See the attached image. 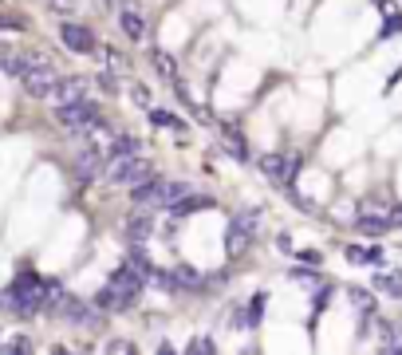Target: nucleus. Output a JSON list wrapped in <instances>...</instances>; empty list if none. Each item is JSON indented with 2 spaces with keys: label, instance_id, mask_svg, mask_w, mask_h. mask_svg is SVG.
Returning <instances> with one entry per match:
<instances>
[{
  "label": "nucleus",
  "instance_id": "20e7f679",
  "mask_svg": "<svg viewBox=\"0 0 402 355\" xmlns=\"http://www.w3.org/2000/svg\"><path fill=\"white\" fill-rule=\"evenodd\" d=\"M56 123L67 126V131H87V126L103 123V110H99L95 99H72V103H56Z\"/></svg>",
  "mask_w": 402,
  "mask_h": 355
},
{
  "label": "nucleus",
  "instance_id": "f3484780",
  "mask_svg": "<svg viewBox=\"0 0 402 355\" xmlns=\"http://www.w3.org/2000/svg\"><path fill=\"white\" fill-rule=\"evenodd\" d=\"M225 150H229L237 162H249V142H244V138L233 131V126H225Z\"/></svg>",
  "mask_w": 402,
  "mask_h": 355
},
{
  "label": "nucleus",
  "instance_id": "b1692460",
  "mask_svg": "<svg viewBox=\"0 0 402 355\" xmlns=\"http://www.w3.org/2000/svg\"><path fill=\"white\" fill-rule=\"evenodd\" d=\"M28 20H20V16H4L0 13V32H24Z\"/></svg>",
  "mask_w": 402,
  "mask_h": 355
},
{
  "label": "nucleus",
  "instance_id": "7c9ffc66",
  "mask_svg": "<svg viewBox=\"0 0 402 355\" xmlns=\"http://www.w3.org/2000/svg\"><path fill=\"white\" fill-rule=\"evenodd\" d=\"M390 225H402V209H394V213H390Z\"/></svg>",
  "mask_w": 402,
  "mask_h": 355
},
{
  "label": "nucleus",
  "instance_id": "cd10ccee",
  "mask_svg": "<svg viewBox=\"0 0 402 355\" xmlns=\"http://www.w3.org/2000/svg\"><path fill=\"white\" fill-rule=\"evenodd\" d=\"M131 95H134V103H138V107H150V91L142 83H134L131 87Z\"/></svg>",
  "mask_w": 402,
  "mask_h": 355
},
{
  "label": "nucleus",
  "instance_id": "6ab92c4d",
  "mask_svg": "<svg viewBox=\"0 0 402 355\" xmlns=\"http://www.w3.org/2000/svg\"><path fill=\"white\" fill-rule=\"evenodd\" d=\"M378 331H383V352H402V336H399V328H394V324H387V320H383V324H378Z\"/></svg>",
  "mask_w": 402,
  "mask_h": 355
},
{
  "label": "nucleus",
  "instance_id": "9d476101",
  "mask_svg": "<svg viewBox=\"0 0 402 355\" xmlns=\"http://www.w3.org/2000/svg\"><path fill=\"white\" fill-rule=\"evenodd\" d=\"M150 233H154V217H150V209H142V213H134V217L126 221V237H131V245H142Z\"/></svg>",
  "mask_w": 402,
  "mask_h": 355
},
{
  "label": "nucleus",
  "instance_id": "f257e3e1",
  "mask_svg": "<svg viewBox=\"0 0 402 355\" xmlns=\"http://www.w3.org/2000/svg\"><path fill=\"white\" fill-rule=\"evenodd\" d=\"M182 194H190V182H174V178H146V182L131 185V197L138 209H170Z\"/></svg>",
  "mask_w": 402,
  "mask_h": 355
},
{
  "label": "nucleus",
  "instance_id": "c85d7f7f",
  "mask_svg": "<svg viewBox=\"0 0 402 355\" xmlns=\"http://www.w3.org/2000/svg\"><path fill=\"white\" fill-rule=\"evenodd\" d=\"M44 4H48V8H56V13H75V0H44Z\"/></svg>",
  "mask_w": 402,
  "mask_h": 355
},
{
  "label": "nucleus",
  "instance_id": "f03ea898",
  "mask_svg": "<svg viewBox=\"0 0 402 355\" xmlns=\"http://www.w3.org/2000/svg\"><path fill=\"white\" fill-rule=\"evenodd\" d=\"M20 83H24L28 95L51 99V91H56V83H60V72L51 67L48 56H40V51H24V72H20Z\"/></svg>",
  "mask_w": 402,
  "mask_h": 355
},
{
  "label": "nucleus",
  "instance_id": "393cba45",
  "mask_svg": "<svg viewBox=\"0 0 402 355\" xmlns=\"http://www.w3.org/2000/svg\"><path fill=\"white\" fill-rule=\"evenodd\" d=\"M107 51V67L110 72H122V67H126V56H119V48H103Z\"/></svg>",
  "mask_w": 402,
  "mask_h": 355
},
{
  "label": "nucleus",
  "instance_id": "bb28decb",
  "mask_svg": "<svg viewBox=\"0 0 402 355\" xmlns=\"http://www.w3.org/2000/svg\"><path fill=\"white\" fill-rule=\"evenodd\" d=\"M4 352H32V340H24V336H16V340L4 343Z\"/></svg>",
  "mask_w": 402,
  "mask_h": 355
},
{
  "label": "nucleus",
  "instance_id": "ddd939ff",
  "mask_svg": "<svg viewBox=\"0 0 402 355\" xmlns=\"http://www.w3.org/2000/svg\"><path fill=\"white\" fill-rule=\"evenodd\" d=\"M249 245H253V233H249L241 221L233 217V225H229V257H241Z\"/></svg>",
  "mask_w": 402,
  "mask_h": 355
},
{
  "label": "nucleus",
  "instance_id": "4468645a",
  "mask_svg": "<svg viewBox=\"0 0 402 355\" xmlns=\"http://www.w3.org/2000/svg\"><path fill=\"white\" fill-rule=\"evenodd\" d=\"M150 60H154V67H158L162 79H178V60H174L170 51L154 48V51H150Z\"/></svg>",
  "mask_w": 402,
  "mask_h": 355
},
{
  "label": "nucleus",
  "instance_id": "1a4fd4ad",
  "mask_svg": "<svg viewBox=\"0 0 402 355\" xmlns=\"http://www.w3.org/2000/svg\"><path fill=\"white\" fill-rule=\"evenodd\" d=\"M87 95V79H79V75H67V79H60L56 83V91H51V99L56 103H72V99H83Z\"/></svg>",
  "mask_w": 402,
  "mask_h": 355
},
{
  "label": "nucleus",
  "instance_id": "c756f323",
  "mask_svg": "<svg viewBox=\"0 0 402 355\" xmlns=\"http://www.w3.org/2000/svg\"><path fill=\"white\" fill-rule=\"evenodd\" d=\"M292 281L296 284H316V272H308L304 265H300V269H292Z\"/></svg>",
  "mask_w": 402,
  "mask_h": 355
},
{
  "label": "nucleus",
  "instance_id": "423d86ee",
  "mask_svg": "<svg viewBox=\"0 0 402 355\" xmlns=\"http://www.w3.org/2000/svg\"><path fill=\"white\" fill-rule=\"evenodd\" d=\"M60 40H63V48L75 51V56H91L95 51V32L87 24H75V20H63L60 24Z\"/></svg>",
  "mask_w": 402,
  "mask_h": 355
},
{
  "label": "nucleus",
  "instance_id": "f8f14e48",
  "mask_svg": "<svg viewBox=\"0 0 402 355\" xmlns=\"http://www.w3.org/2000/svg\"><path fill=\"white\" fill-rule=\"evenodd\" d=\"M146 119H150V126H166V131H178V135H185V123L178 119V115H170L166 107H146Z\"/></svg>",
  "mask_w": 402,
  "mask_h": 355
},
{
  "label": "nucleus",
  "instance_id": "a211bd4d",
  "mask_svg": "<svg viewBox=\"0 0 402 355\" xmlns=\"http://www.w3.org/2000/svg\"><path fill=\"white\" fill-rule=\"evenodd\" d=\"M390 229V217H359V233H367V237H383V233Z\"/></svg>",
  "mask_w": 402,
  "mask_h": 355
},
{
  "label": "nucleus",
  "instance_id": "6e6552de",
  "mask_svg": "<svg viewBox=\"0 0 402 355\" xmlns=\"http://www.w3.org/2000/svg\"><path fill=\"white\" fill-rule=\"evenodd\" d=\"M201 209H213V197H209V194H194V190H190V194H182L170 206V213H174V217H194V213H201Z\"/></svg>",
  "mask_w": 402,
  "mask_h": 355
},
{
  "label": "nucleus",
  "instance_id": "0eeeda50",
  "mask_svg": "<svg viewBox=\"0 0 402 355\" xmlns=\"http://www.w3.org/2000/svg\"><path fill=\"white\" fill-rule=\"evenodd\" d=\"M107 150L99 147H83L79 154H75V178L79 182H95V178H103V170H107V158H103Z\"/></svg>",
  "mask_w": 402,
  "mask_h": 355
},
{
  "label": "nucleus",
  "instance_id": "dca6fc26",
  "mask_svg": "<svg viewBox=\"0 0 402 355\" xmlns=\"http://www.w3.org/2000/svg\"><path fill=\"white\" fill-rule=\"evenodd\" d=\"M110 154H142V138L138 135H115L110 138Z\"/></svg>",
  "mask_w": 402,
  "mask_h": 355
},
{
  "label": "nucleus",
  "instance_id": "a878e982",
  "mask_svg": "<svg viewBox=\"0 0 402 355\" xmlns=\"http://www.w3.org/2000/svg\"><path fill=\"white\" fill-rule=\"evenodd\" d=\"M95 83L103 87L107 95H115V91H119V83H115V72H103V75H99V79H95Z\"/></svg>",
  "mask_w": 402,
  "mask_h": 355
},
{
  "label": "nucleus",
  "instance_id": "aec40b11",
  "mask_svg": "<svg viewBox=\"0 0 402 355\" xmlns=\"http://www.w3.org/2000/svg\"><path fill=\"white\" fill-rule=\"evenodd\" d=\"M260 316H265V292H256L253 300H249V312L241 316V324H249V328H256L260 324Z\"/></svg>",
  "mask_w": 402,
  "mask_h": 355
},
{
  "label": "nucleus",
  "instance_id": "4be33fe9",
  "mask_svg": "<svg viewBox=\"0 0 402 355\" xmlns=\"http://www.w3.org/2000/svg\"><path fill=\"white\" fill-rule=\"evenodd\" d=\"M351 300H355V308H359V316L375 312V296L367 292V288H351Z\"/></svg>",
  "mask_w": 402,
  "mask_h": 355
},
{
  "label": "nucleus",
  "instance_id": "2eb2a0df",
  "mask_svg": "<svg viewBox=\"0 0 402 355\" xmlns=\"http://www.w3.org/2000/svg\"><path fill=\"white\" fill-rule=\"evenodd\" d=\"M174 284H178V288H206V281H201V272L197 269H190V265H178V269H174Z\"/></svg>",
  "mask_w": 402,
  "mask_h": 355
},
{
  "label": "nucleus",
  "instance_id": "5701e85b",
  "mask_svg": "<svg viewBox=\"0 0 402 355\" xmlns=\"http://www.w3.org/2000/svg\"><path fill=\"white\" fill-rule=\"evenodd\" d=\"M190 352H194V355H213V352H217V343L209 340V336H197V340L190 343Z\"/></svg>",
  "mask_w": 402,
  "mask_h": 355
},
{
  "label": "nucleus",
  "instance_id": "39448f33",
  "mask_svg": "<svg viewBox=\"0 0 402 355\" xmlns=\"http://www.w3.org/2000/svg\"><path fill=\"white\" fill-rule=\"evenodd\" d=\"M260 174H265L272 185H284V190H292L296 174H300V158H284V154H260L256 158Z\"/></svg>",
  "mask_w": 402,
  "mask_h": 355
},
{
  "label": "nucleus",
  "instance_id": "7ed1b4c3",
  "mask_svg": "<svg viewBox=\"0 0 402 355\" xmlns=\"http://www.w3.org/2000/svg\"><path fill=\"white\" fill-rule=\"evenodd\" d=\"M103 178L110 185H138V182H146V178H154V162L146 154H110Z\"/></svg>",
  "mask_w": 402,
  "mask_h": 355
},
{
  "label": "nucleus",
  "instance_id": "9b49d317",
  "mask_svg": "<svg viewBox=\"0 0 402 355\" xmlns=\"http://www.w3.org/2000/svg\"><path fill=\"white\" fill-rule=\"evenodd\" d=\"M119 24L131 40H146V24H142V13H138V8H119Z\"/></svg>",
  "mask_w": 402,
  "mask_h": 355
},
{
  "label": "nucleus",
  "instance_id": "412c9836",
  "mask_svg": "<svg viewBox=\"0 0 402 355\" xmlns=\"http://www.w3.org/2000/svg\"><path fill=\"white\" fill-rule=\"evenodd\" d=\"M375 288H383V292H390V296H399L402 300V276H394V272H378Z\"/></svg>",
  "mask_w": 402,
  "mask_h": 355
}]
</instances>
